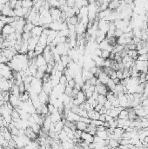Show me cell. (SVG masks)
<instances>
[{"mask_svg": "<svg viewBox=\"0 0 148 149\" xmlns=\"http://www.w3.org/2000/svg\"><path fill=\"white\" fill-rule=\"evenodd\" d=\"M50 13L52 15V18L53 19V21L55 20H59L60 22L61 21V15H62V11L60 8H58V7H51L50 8Z\"/></svg>", "mask_w": 148, "mask_h": 149, "instance_id": "6da1fadb", "label": "cell"}, {"mask_svg": "<svg viewBox=\"0 0 148 149\" xmlns=\"http://www.w3.org/2000/svg\"><path fill=\"white\" fill-rule=\"evenodd\" d=\"M135 66L139 72H146L148 71V61L135 60Z\"/></svg>", "mask_w": 148, "mask_h": 149, "instance_id": "7a4b0ae2", "label": "cell"}, {"mask_svg": "<svg viewBox=\"0 0 148 149\" xmlns=\"http://www.w3.org/2000/svg\"><path fill=\"white\" fill-rule=\"evenodd\" d=\"M13 32H16V29L14 27H12L10 24H6L5 25V26L3 27L2 31H1V33H2V37L4 38V39H5L6 36L13 33Z\"/></svg>", "mask_w": 148, "mask_h": 149, "instance_id": "3957f363", "label": "cell"}, {"mask_svg": "<svg viewBox=\"0 0 148 149\" xmlns=\"http://www.w3.org/2000/svg\"><path fill=\"white\" fill-rule=\"evenodd\" d=\"M80 139H82L83 141H85V142H86L88 144H91V143H92L94 141V135L91 134L88 132L83 131L82 132V134H81Z\"/></svg>", "mask_w": 148, "mask_h": 149, "instance_id": "277c9868", "label": "cell"}, {"mask_svg": "<svg viewBox=\"0 0 148 149\" xmlns=\"http://www.w3.org/2000/svg\"><path fill=\"white\" fill-rule=\"evenodd\" d=\"M49 28L53 31H59L63 29V22H60L59 20L53 21L50 25H49Z\"/></svg>", "mask_w": 148, "mask_h": 149, "instance_id": "5b68a950", "label": "cell"}, {"mask_svg": "<svg viewBox=\"0 0 148 149\" xmlns=\"http://www.w3.org/2000/svg\"><path fill=\"white\" fill-rule=\"evenodd\" d=\"M119 106L123 108H130V104L128 102V99L125 94H123L121 96H119Z\"/></svg>", "mask_w": 148, "mask_h": 149, "instance_id": "8992f818", "label": "cell"}, {"mask_svg": "<svg viewBox=\"0 0 148 149\" xmlns=\"http://www.w3.org/2000/svg\"><path fill=\"white\" fill-rule=\"evenodd\" d=\"M9 102L15 107H18L21 100L19 98V96H17V95H14V94H10V98H9Z\"/></svg>", "mask_w": 148, "mask_h": 149, "instance_id": "52a82bcc", "label": "cell"}, {"mask_svg": "<svg viewBox=\"0 0 148 149\" xmlns=\"http://www.w3.org/2000/svg\"><path fill=\"white\" fill-rule=\"evenodd\" d=\"M75 30H76L77 35H83V34L85 33V31H86V30H87V27H86V25H85L83 23L78 22V23L75 25Z\"/></svg>", "mask_w": 148, "mask_h": 149, "instance_id": "ba28073f", "label": "cell"}, {"mask_svg": "<svg viewBox=\"0 0 148 149\" xmlns=\"http://www.w3.org/2000/svg\"><path fill=\"white\" fill-rule=\"evenodd\" d=\"M35 64L38 67L40 66H44L47 65V61L45 60L44 57L43 56V54H39L35 58Z\"/></svg>", "mask_w": 148, "mask_h": 149, "instance_id": "9c48e42d", "label": "cell"}, {"mask_svg": "<svg viewBox=\"0 0 148 149\" xmlns=\"http://www.w3.org/2000/svg\"><path fill=\"white\" fill-rule=\"evenodd\" d=\"M43 31H44V27L41 26V25H35L33 27V29L31 30V36L32 37H40L41 34L43 33Z\"/></svg>", "mask_w": 148, "mask_h": 149, "instance_id": "30bf717a", "label": "cell"}, {"mask_svg": "<svg viewBox=\"0 0 148 149\" xmlns=\"http://www.w3.org/2000/svg\"><path fill=\"white\" fill-rule=\"evenodd\" d=\"M96 91L100 93V94H103V95H106L107 92L109 91V89L107 88L106 85H104L102 83L98 84L96 85Z\"/></svg>", "mask_w": 148, "mask_h": 149, "instance_id": "8fae6325", "label": "cell"}, {"mask_svg": "<svg viewBox=\"0 0 148 149\" xmlns=\"http://www.w3.org/2000/svg\"><path fill=\"white\" fill-rule=\"evenodd\" d=\"M38 98L42 104H47L49 103V94L44 92L43 90L38 93Z\"/></svg>", "mask_w": 148, "mask_h": 149, "instance_id": "7c38bea8", "label": "cell"}, {"mask_svg": "<svg viewBox=\"0 0 148 149\" xmlns=\"http://www.w3.org/2000/svg\"><path fill=\"white\" fill-rule=\"evenodd\" d=\"M50 116H51L52 121H53V123H56V122L61 120L62 118H63V114H62L60 112H59V110L56 111V112H54V113H51Z\"/></svg>", "mask_w": 148, "mask_h": 149, "instance_id": "4fadbf2b", "label": "cell"}, {"mask_svg": "<svg viewBox=\"0 0 148 149\" xmlns=\"http://www.w3.org/2000/svg\"><path fill=\"white\" fill-rule=\"evenodd\" d=\"M98 80H100L102 84L106 85V83L108 82V80H109V79H110V76H109L108 74H106V72H101L100 74H98Z\"/></svg>", "mask_w": 148, "mask_h": 149, "instance_id": "5bb4252c", "label": "cell"}, {"mask_svg": "<svg viewBox=\"0 0 148 149\" xmlns=\"http://www.w3.org/2000/svg\"><path fill=\"white\" fill-rule=\"evenodd\" d=\"M53 89V85H52V84H51V80H50V81H48V82H44V83H43L42 90H43L44 92H45L46 93L50 94V93L52 92Z\"/></svg>", "mask_w": 148, "mask_h": 149, "instance_id": "9a60e30c", "label": "cell"}, {"mask_svg": "<svg viewBox=\"0 0 148 149\" xmlns=\"http://www.w3.org/2000/svg\"><path fill=\"white\" fill-rule=\"evenodd\" d=\"M120 4H121V2L119 1V0H111L110 3H109L108 8L112 11H116L119 7Z\"/></svg>", "mask_w": 148, "mask_h": 149, "instance_id": "2e32d148", "label": "cell"}, {"mask_svg": "<svg viewBox=\"0 0 148 149\" xmlns=\"http://www.w3.org/2000/svg\"><path fill=\"white\" fill-rule=\"evenodd\" d=\"M38 44H39V45H41V46H43V47H46L48 44H47V35L45 34V33H42L41 34V36L39 37V38H38Z\"/></svg>", "mask_w": 148, "mask_h": 149, "instance_id": "e0dca14e", "label": "cell"}, {"mask_svg": "<svg viewBox=\"0 0 148 149\" xmlns=\"http://www.w3.org/2000/svg\"><path fill=\"white\" fill-rule=\"evenodd\" d=\"M64 126H65V120H61L58 122L55 123V127H54V130L56 133H59L60 131H62L64 129Z\"/></svg>", "mask_w": 148, "mask_h": 149, "instance_id": "ac0fdd59", "label": "cell"}, {"mask_svg": "<svg viewBox=\"0 0 148 149\" xmlns=\"http://www.w3.org/2000/svg\"><path fill=\"white\" fill-rule=\"evenodd\" d=\"M96 135H98V137L102 138L103 139H109V133L106 130H103V131H98L97 130V133H96Z\"/></svg>", "mask_w": 148, "mask_h": 149, "instance_id": "d6986e66", "label": "cell"}, {"mask_svg": "<svg viewBox=\"0 0 148 149\" xmlns=\"http://www.w3.org/2000/svg\"><path fill=\"white\" fill-rule=\"evenodd\" d=\"M75 125H76V128H77V129H79V130H81V131H86L87 126H88V124H87V123L83 122V121H81V120L77 121V122L75 123Z\"/></svg>", "mask_w": 148, "mask_h": 149, "instance_id": "ffe728a7", "label": "cell"}, {"mask_svg": "<svg viewBox=\"0 0 148 149\" xmlns=\"http://www.w3.org/2000/svg\"><path fill=\"white\" fill-rule=\"evenodd\" d=\"M21 4H22V7H25L27 9H31L34 5L33 0H23Z\"/></svg>", "mask_w": 148, "mask_h": 149, "instance_id": "44dd1931", "label": "cell"}, {"mask_svg": "<svg viewBox=\"0 0 148 149\" xmlns=\"http://www.w3.org/2000/svg\"><path fill=\"white\" fill-rule=\"evenodd\" d=\"M89 5L88 0H76L75 1V6L80 9L83 6H87Z\"/></svg>", "mask_w": 148, "mask_h": 149, "instance_id": "7402d4cb", "label": "cell"}, {"mask_svg": "<svg viewBox=\"0 0 148 149\" xmlns=\"http://www.w3.org/2000/svg\"><path fill=\"white\" fill-rule=\"evenodd\" d=\"M119 119H124V120H127L129 119V111L127 108H124L120 111L119 114Z\"/></svg>", "mask_w": 148, "mask_h": 149, "instance_id": "603a6c76", "label": "cell"}, {"mask_svg": "<svg viewBox=\"0 0 148 149\" xmlns=\"http://www.w3.org/2000/svg\"><path fill=\"white\" fill-rule=\"evenodd\" d=\"M34 26L35 25L32 24V22H30V21L26 20V23H25V25L24 26V32H31Z\"/></svg>", "mask_w": 148, "mask_h": 149, "instance_id": "cb8c5ba5", "label": "cell"}, {"mask_svg": "<svg viewBox=\"0 0 148 149\" xmlns=\"http://www.w3.org/2000/svg\"><path fill=\"white\" fill-rule=\"evenodd\" d=\"M19 98H20V100H21V101H23V102H25V101L29 100V99H31L29 92H26V91H25V92L20 93Z\"/></svg>", "mask_w": 148, "mask_h": 149, "instance_id": "d4e9b609", "label": "cell"}, {"mask_svg": "<svg viewBox=\"0 0 148 149\" xmlns=\"http://www.w3.org/2000/svg\"><path fill=\"white\" fill-rule=\"evenodd\" d=\"M119 142L116 139H109L108 140V145L107 146L108 147H111V148H115V147H119Z\"/></svg>", "mask_w": 148, "mask_h": 149, "instance_id": "484cf974", "label": "cell"}, {"mask_svg": "<svg viewBox=\"0 0 148 149\" xmlns=\"http://www.w3.org/2000/svg\"><path fill=\"white\" fill-rule=\"evenodd\" d=\"M54 67H56L57 71L59 72H64L65 69V66L62 63V61H59V62H56L55 65H54Z\"/></svg>", "mask_w": 148, "mask_h": 149, "instance_id": "4316f807", "label": "cell"}, {"mask_svg": "<svg viewBox=\"0 0 148 149\" xmlns=\"http://www.w3.org/2000/svg\"><path fill=\"white\" fill-rule=\"evenodd\" d=\"M11 93L12 94H14V95H17V96H20V91H19V87H18V85H16V84H14L12 86V88H11Z\"/></svg>", "mask_w": 148, "mask_h": 149, "instance_id": "83f0119b", "label": "cell"}, {"mask_svg": "<svg viewBox=\"0 0 148 149\" xmlns=\"http://www.w3.org/2000/svg\"><path fill=\"white\" fill-rule=\"evenodd\" d=\"M106 95H103V94H98V98H97V102L98 103V104H101V105H104V103L106 102Z\"/></svg>", "mask_w": 148, "mask_h": 149, "instance_id": "f1b7e54d", "label": "cell"}, {"mask_svg": "<svg viewBox=\"0 0 148 149\" xmlns=\"http://www.w3.org/2000/svg\"><path fill=\"white\" fill-rule=\"evenodd\" d=\"M60 60L62 61V63L65 66V67L67 66V65L70 63V61L72 60V59L67 55V54H65V55H62L61 56V59H60Z\"/></svg>", "mask_w": 148, "mask_h": 149, "instance_id": "f546056e", "label": "cell"}, {"mask_svg": "<svg viewBox=\"0 0 148 149\" xmlns=\"http://www.w3.org/2000/svg\"><path fill=\"white\" fill-rule=\"evenodd\" d=\"M124 132H125V130L123 128H120V127H116V128L113 129V133L115 135H117L118 137H119V138H122V135H123Z\"/></svg>", "mask_w": 148, "mask_h": 149, "instance_id": "4dcf8cb0", "label": "cell"}, {"mask_svg": "<svg viewBox=\"0 0 148 149\" xmlns=\"http://www.w3.org/2000/svg\"><path fill=\"white\" fill-rule=\"evenodd\" d=\"M44 47L39 45V44H37V46L35 47V50H34V52H35V54L38 56L39 54H42L43 52H44Z\"/></svg>", "mask_w": 148, "mask_h": 149, "instance_id": "1f68e13d", "label": "cell"}, {"mask_svg": "<svg viewBox=\"0 0 148 149\" xmlns=\"http://www.w3.org/2000/svg\"><path fill=\"white\" fill-rule=\"evenodd\" d=\"M69 33H70V31H69L68 28L67 29H63V30L59 31V37H67L68 38Z\"/></svg>", "mask_w": 148, "mask_h": 149, "instance_id": "d6a6232c", "label": "cell"}, {"mask_svg": "<svg viewBox=\"0 0 148 149\" xmlns=\"http://www.w3.org/2000/svg\"><path fill=\"white\" fill-rule=\"evenodd\" d=\"M106 86H107V88L109 89V90H113L114 88H115V86H116V85H115V83H114V81H113V79H109V80H108V82L106 83Z\"/></svg>", "mask_w": 148, "mask_h": 149, "instance_id": "836d02e7", "label": "cell"}, {"mask_svg": "<svg viewBox=\"0 0 148 149\" xmlns=\"http://www.w3.org/2000/svg\"><path fill=\"white\" fill-rule=\"evenodd\" d=\"M110 54H111V52L107 51V50H102V53H101V58L104 59H110Z\"/></svg>", "mask_w": 148, "mask_h": 149, "instance_id": "e575fe53", "label": "cell"}, {"mask_svg": "<svg viewBox=\"0 0 148 149\" xmlns=\"http://www.w3.org/2000/svg\"><path fill=\"white\" fill-rule=\"evenodd\" d=\"M147 59H148V53H145V54H139L137 60L145 61V60H147Z\"/></svg>", "mask_w": 148, "mask_h": 149, "instance_id": "d590c367", "label": "cell"}, {"mask_svg": "<svg viewBox=\"0 0 148 149\" xmlns=\"http://www.w3.org/2000/svg\"><path fill=\"white\" fill-rule=\"evenodd\" d=\"M67 79H66V77H65V74H62V76L60 77V79H59V83L60 84H62V85H67Z\"/></svg>", "mask_w": 148, "mask_h": 149, "instance_id": "8d00e7d4", "label": "cell"}, {"mask_svg": "<svg viewBox=\"0 0 148 149\" xmlns=\"http://www.w3.org/2000/svg\"><path fill=\"white\" fill-rule=\"evenodd\" d=\"M116 75H117V78L119 79L120 80L123 79H124V76H123V70H120V69L117 70V71H116Z\"/></svg>", "mask_w": 148, "mask_h": 149, "instance_id": "74e56055", "label": "cell"}, {"mask_svg": "<svg viewBox=\"0 0 148 149\" xmlns=\"http://www.w3.org/2000/svg\"><path fill=\"white\" fill-rule=\"evenodd\" d=\"M98 67L97 66H91V68H90V72L94 75V76H96V74H97V72H98Z\"/></svg>", "mask_w": 148, "mask_h": 149, "instance_id": "f35d334b", "label": "cell"}, {"mask_svg": "<svg viewBox=\"0 0 148 149\" xmlns=\"http://www.w3.org/2000/svg\"><path fill=\"white\" fill-rule=\"evenodd\" d=\"M106 109H110V108H112V107H113V106H112V102L110 101V100H108V99H106V102L104 103V105H103Z\"/></svg>", "mask_w": 148, "mask_h": 149, "instance_id": "ab89813d", "label": "cell"}, {"mask_svg": "<svg viewBox=\"0 0 148 149\" xmlns=\"http://www.w3.org/2000/svg\"><path fill=\"white\" fill-rule=\"evenodd\" d=\"M112 106L113 107H119V98L117 97L113 101H112Z\"/></svg>", "mask_w": 148, "mask_h": 149, "instance_id": "60d3db41", "label": "cell"}, {"mask_svg": "<svg viewBox=\"0 0 148 149\" xmlns=\"http://www.w3.org/2000/svg\"><path fill=\"white\" fill-rule=\"evenodd\" d=\"M75 85H76V82H75L74 79H71V80H69V81L67 82V85H69V86L72 87V88H74Z\"/></svg>", "mask_w": 148, "mask_h": 149, "instance_id": "b9f144b4", "label": "cell"}, {"mask_svg": "<svg viewBox=\"0 0 148 149\" xmlns=\"http://www.w3.org/2000/svg\"><path fill=\"white\" fill-rule=\"evenodd\" d=\"M103 107V105H101V104H97L96 106H95V107H94V109L96 110V111H98V112H100V110H101V108Z\"/></svg>", "mask_w": 148, "mask_h": 149, "instance_id": "7bdbcfd3", "label": "cell"}, {"mask_svg": "<svg viewBox=\"0 0 148 149\" xmlns=\"http://www.w3.org/2000/svg\"><path fill=\"white\" fill-rule=\"evenodd\" d=\"M114 118L113 117H112L110 114H106V121H107V122H109V121H111L112 120H113Z\"/></svg>", "mask_w": 148, "mask_h": 149, "instance_id": "ee69618b", "label": "cell"}, {"mask_svg": "<svg viewBox=\"0 0 148 149\" xmlns=\"http://www.w3.org/2000/svg\"><path fill=\"white\" fill-rule=\"evenodd\" d=\"M110 76V79H116L117 78V75H116V71H113V72L109 75Z\"/></svg>", "mask_w": 148, "mask_h": 149, "instance_id": "f6af8a7d", "label": "cell"}, {"mask_svg": "<svg viewBox=\"0 0 148 149\" xmlns=\"http://www.w3.org/2000/svg\"><path fill=\"white\" fill-rule=\"evenodd\" d=\"M113 81H114V83H115V85H118V84H120V79H118V78H116V79H113Z\"/></svg>", "mask_w": 148, "mask_h": 149, "instance_id": "bcb514c9", "label": "cell"}, {"mask_svg": "<svg viewBox=\"0 0 148 149\" xmlns=\"http://www.w3.org/2000/svg\"><path fill=\"white\" fill-rule=\"evenodd\" d=\"M145 78H146V80L148 81V71L146 72V76H145Z\"/></svg>", "mask_w": 148, "mask_h": 149, "instance_id": "7dc6e473", "label": "cell"}, {"mask_svg": "<svg viewBox=\"0 0 148 149\" xmlns=\"http://www.w3.org/2000/svg\"><path fill=\"white\" fill-rule=\"evenodd\" d=\"M145 45H146V46H147V47H148V40H147V41H146V44H145Z\"/></svg>", "mask_w": 148, "mask_h": 149, "instance_id": "c3c4849f", "label": "cell"}, {"mask_svg": "<svg viewBox=\"0 0 148 149\" xmlns=\"http://www.w3.org/2000/svg\"><path fill=\"white\" fill-rule=\"evenodd\" d=\"M57 1H58V2H59V1H60V0H57Z\"/></svg>", "mask_w": 148, "mask_h": 149, "instance_id": "681fc988", "label": "cell"}, {"mask_svg": "<svg viewBox=\"0 0 148 149\" xmlns=\"http://www.w3.org/2000/svg\"><path fill=\"white\" fill-rule=\"evenodd\" d=\"M0 78H2V76H1V74H0Z\"/></svg>", "mask_w": 148, "mask_h": 149, "instance_id": "f907efd6", "label": "cell"}, {"mask_svg": "<svg viewBox=\"0 0 148 149\" xmlns=\"http://www.w3.org/2000/svg\"><path fill=\"white\" fill-rule=\"evenodd\" d=\"M0 14H1V13H0Z\"/></svg>", "mask_w": 148, "mask_h": 149, "instance_id": "816d5d0a", "label": "cell"}]
</instances>
